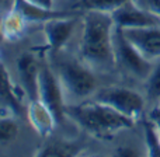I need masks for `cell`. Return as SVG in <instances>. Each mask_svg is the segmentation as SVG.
<instances>
[{"label":"cell","mask_w":160,"mask_h":157,"mask_svg":"<svg viewBox=\"0 0 160 157\" xmlns=\"http://www.w3.org/2000/svg\"><path fill=\"white\" fill-rule=\"evenodd\" d=\"M136 2L160 18V0H136Z\"/></svg>","instance_id":"ffe728a7"},{"label":"cell","mask_w":160,"mask_h":157,"mask_svg":"<svg viewBox=\"0 0 160 157\" xmlns=\"http://www.w3.org/2000/svg\"><path fill=\"white\" fill-rule=\"evenodd\" d=\"M127 38L150 61L160 59V27L124 30Z\"/></svg>","instance_id":"9c48e42d"},{"label":"cell","mask_w":160,"mask_h":157,"mask_svg":"<svg viewBox=\"0 0 160 157\" xmlns=\"http://www.w3.org/2000/svg\"><path fill=\"white\" fill-rule=\"evenodd\" d=\"M129 0H79L75 7L78 10H98V11H107L112 13L118 7H121L124 3Z\"/></svg>","instance_id":"e0dca14e"},{"label":"cell","mask_w":160,"mask_h":157,"mask_svg":"<svg viewBox=\"0 0 160 157\" xmlns=\"http://www.w3.org/2000/svg\"><path fill=\"white\" fill-rule=\"evenodd\" d=\"M94 100L100 101L125 116L136 121L145 110V100L139 93L127 87H105L94 93Z\"/></svg>","instance_id":"5b68a950"},{"label":"cell","mask_w":160,"mask_h":157,"mask_svg":"<svg viewBox=\"0 0 160 157\" xmlns=\"http://www.w3.org/2000/svg\"><path fill=\"white\" fill-rule=\"evenodd\" d=\"M0 108L6 114L20 115L22 112L21 97L18 88L14 86L6 65L0 61Z\"/></svg>","instance_id":"8fae6325"},{"label":"cell","mask_w":160,"mask_h":157,"mask_svg":"<svg viewBox=\"0 0 160 157\" xmlns=\"http://www.w3.org/2000/svg\"><path fill=\"white\" fill-rule=\"evenodd\" d=\"M78 14L68 17H58L44 22V35L47 45L53 53H58L72 38L76 30Z\"/></svg>","instance_id":"ba28073f"},{"label":"cell","mask_w":160,"mask_h":157,"mask_svg":"<svg viewBox=\"0 0 160 157\" xmlns=\"http://www.w3.org/2000/svg\"><path fill=\"white\" fill-rule=\"evenodd\" d=\"M66 116L73 119L84 132L98 139H110L119 130L132 128L136 122L96 100L68 104Z\"/></svg>","instance_id":"7a4b0ae2"},{"label":"cell","mask_w":160,"mask_h":157,"mask_svg":"<svg viewBox=\"0 0 160 157\" xmlns=\"http://www.w3.org/2000/svg\"><path fill=\"white\" fill-rule=\"evenodd\" d=\"M115 155L117 156H122V157H132V156H138L139 153L135 152L133 147H131V146H122V147H119V149L117 150Z\"/></svg>","instance_id":"44dd1931"},{"label":"cell","mask_w":160,"mask_h":157,"mask_svg":"<svg viewBox=\"0 0 160 157\" xmlns=\"http://www.w3.org/2000/svg\"><path fill=\"white\" fill-rule=\"evenodd\" d=\"M14 7L27 18L28 22H42L44 24V22L52 18H58V17L75 16V11H58L53 8H44L39 6L30 4L24 0H16Z\"/></svg>","instance_id":"4fadbf2b"},{"label":"cell","mask_w":160,"mask_h":157,"mask_svg":"<svg viewBox=\"0 0 160 157\" xmlns=\"http://www.w3.org/2000/svg\"><path fill=\"white\" fill-rule=\"evenodd\" d=\"M146 94L152 101L160 100V59L156 61L152 72L146 77Z\"/></svg>","instance_id":"ac0fdd59"},{"label":"cell","mask_w":160,"mask_h":157,"mask_svg":"<svg viewBox=\"0 0 160 157\" xmlns=\"http://www.w3.org/2000/svg\"><path fill=\"white\" fill-rule=\"evenodd\" d=\"M149 118L152 119L153 122H155V125L158 126V130H159V133H160V107L155 108V110H153L152 112H150Z\"/></svg>","instance_id":"cb8c5ba5"},{"label":"cell","mask_w":160,"mask_h":157,"mask_svg":"<svg viewBox=\"0 0 160 157\" xmlns=\"http://www.w3.org/2000/svg\"><path fill=\"white\" fill-rule=\"evenodd\" d=\"M79 145L66 140H49L37 152V156L45 157H69L79 155Z\"/></svg>","instance_id":"9a60e30c"},{"label":"cell","mask_w":160,"mask_h":157,"mask_svg":"<svg viewBox=\"0 0 160 157\" xmlns=\"http://www.w3.org/2000/svg\"><path fill=\"white\" fill-rule=\"evenodd\" d=\"M17 133H18V125L14 121L13 116H0V143L16 139Z\"/></svg>","instance_id":"d6986e66"},{"label":"cell","mask_w":160,"mask_h":157,"mask_svg":"<svg viewBox=\"0 0 160 157\" xmlns=\"http://www.w3.org/2000/svg\"><path fill=\"white\" fill-rule=\"evenodd\" d=\"M27 116L31 126L41 136L51 135L55 126L58 125L52 111L41 101V100H31L27 107Z\"/></svg>","instance_id":"7c38bea8"},{"label":"cell","mask_w":160,"mask_h":157,"mask_svg":"<svg viewBox=\"0 0 160 157\" xmlns=\"http://www.w3.org/2000/svg\"><path fill=\"white\" fill-rule=\"evenodd\" d=\"M114 49H115V62L122 66L131 75L139 79H145L152 72L155 62L148 59L129 39L127 38L124 30L115 25L114 34Z\"/></svg>","instance_id":"277c9868"},{"label":"cell","mask_w":160,"mask_h":157,"mask_svg":"<svg viewBox=\"0 0 160 157\" xmlns=\"http://www.w3.org/2000/svg\"><path fill=\"white\" fill-rule=\"evenodd\" d=\"M115 22L107 11L86 10L80 38V56L84 63L98 70H111L117 65L114 49Z\"/></svg>","instance_id":"6da1fadb"},{"label":"cell","mask_w":160,"mask_h":157,"mask_svg":"<svg viewBox=\"0 0 160 157\" xmlns=\"http://www.w3.org/2000/svg\"><path fill=\"white\" fill-rule=\"evenodd\" d=\"M38 98L52 111L58 124H61L63 116L66 115L68 100L58 75L49 67H41Z\"/></svg>","instance_id":"8992f818"},{"label":"cell","mask_w":160,"mask_h":157,"mask_svg":"<svg viewBox=\"0 0 160 157\" xmlns=\"http://www.w3.org/2000/svg\"><path fill=\"white\" fill-rule=\"evenodd\" d=\"M55 73L62 83L66 100L84 101L97 91V80L91 67L83 61L65 56L55 63Z\"/></svg>","instance_id":"3957f363"},{"label":"cell","mask_w":160,"mask_h":157,"mask_svg":"<svg viewBox=\"0 0 160 157\" xmlns=\"http://www.w3.org/2000/svg\"><path fill=\"white\" fill-rule=\"evenodd\" d=\"M3 115H7V114H6V112H4V111H3V110H2V108H0V116H3Z\"/></svg>","instance_id":"484cf974"},{"label":"cell","mask_w":160,"mask_h":157,"mask_svg":"<svg viewBox=\"0 0 160 157\" xmlns=\"http://www.w3.org/2000/svg\"><path fill=\"white\" fill-rule=\"evenodd\" d=\"M16 4V0H0V16L10 11Z\"/></svg>","instance_id":"7402d4cb"},{"label":"cell","mask_w":160,"mask_h":157,"mask_svg":"<svg viewBox=\"0 0 160 157\" xmlns=\"http://www.w3.org/2000/svg\"><path fill=\"white\" fill-rule=\"evenodd\" d=\"M27 18L13 7L10 11L3 14L2 20V28H3V35H4L6 41H17L24 35L25 30H27Z\"/></svg>","instance_id":"5bb4252c"},{"label":"cell","mask_w":160,"mask_h":157,"mask_svg":"<svg viewBox=\"0 0 160 157\" xmlns=\"http://www.w3.org/2000/svg\"><path fill=\"white\" fill-rule=\"evenodd\" d=\"M2 20H3V16H0V44H2L3 41H6V39H4V35H3V28H2Z\"/></svg>","instance_id":"d4e9b609"},{"label":"cell","mask_w":160,"mask_h":157,"mask_svg":"<svg viewBox=\"0 0 160 157\" xmlns=\"http://www.w3.org/2000/svg\"><path fill=\"white\" fill-rule=\"evenodd\" d=\"M24 2L44 8H53V0H24Z\"/></svg>","instance_id":"603a6c76"},{"label":"cell","mask_w":160,"mask_h":157,"mask_svg":"<svg viewBox=\"0 0 160 157\" xmlns=\"http://www.w3.org/2000/svg\"><path fill=\"white\" fill-rule=\"evenodd\" d=\"M17 72L20 76V83L31 100H38V90H39V72L41 67L38 66L35 56L30 52L22 53L17 61Z\"/></svg>","instance_id":"30bf717a"},{"label":"cell","mask_w":160,"mask_h":157,"mask_svg":"<svg viewBox=\"0 0 160 157\" xmlns=\"http://www.w3.org/2000/svg\"><path fill=\"white\" fill-rule=\"evenodd\" d=\"M143 135L148 149L146 155L152 157H160V133L158 126L150 118L143 121Z\"/></svg>","instance_id":"2e32d148"},{"label":"cell","mask_w":160,"mask_h":157,"mask_svg":"<svg viewBox=\"0 0 160 157\" xmlns=\"http://www.w3.org/2000/svg\"><path fill=\"white\" fill-rule=\"evenodd\" d=\"M112 18L117 27L122 30L129 28H148V27H160V18L142 7L136 0H129L124 3L121 7L114 10Z\"/></svg>","instance_id":"52a82bcc"}]
</instances>
